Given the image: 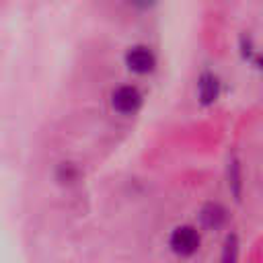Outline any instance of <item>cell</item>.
<instances>
[{"label":"cell","instance_id":"obj_1","mask_svg":"<svg viewBox=\"0 0 263 263\" xmlns=\"http://www.w3.org/2000/svg\"><path fill=\"white\" fill-rule=\"evenodd\" d=\"M171 249L177 253V255H193L199 247V234L193 226H177L171 234Z\"/></svg>","mask_w":263,"mask_h":263},{"label":"cell","instance_id":"obj_2","mask_svg":"<svg viewBox=\"0 0 263 263\" xmlns=\"http://www.w3.org/2000/svg\"><path fill=\"white\" fill-rule=\"evenodd\" d=\"M111 105L119 113H134L142 105V92L136 86H132V84H123V86L113 90Z\"/></svg>","mask_w":263,"mask_h":263},{"label":"cell","instance_id":"obj_3","mask_svg":"<svg viewBox=\"0 0 263 263\" xmlns=\"http://www.w3.org/2000/svg\"><path fill=\"white\" fill-rule=\"evenodd\" d=\"M125 64L132 72L136 74H148L156 66V58L150 47L146 45H136L125 53Z\"/></svg>","mask_w":263,"mask_h":263},{"label":"cell","instance_id":"obj_4","mask_svg":"<svg viewBox=\"0 0 263 263\" xmlns=\"http://www.w3.org/2000/svg\"><path fill=\"white\" fill-rule=\"evenodd\" d=\"M218 90H220L218 78L214 74H210V72L201 74V78H199V99H201V103L203 105L214 103L216 97H218Z\"/></svg>","mask_w":263,"mask_h":263},{"label":"cell","instance_id":"obj_5","mask_svg":"<svg viewBox=\"0 0 263 263\" xmlns=\"http://www.w3.org/2000/svg\"><path fill=\"white\" fill-rule=\"evenodd\" d=\"M201 222L208 228H218V226H222L226 222V210L220 203H208L201 210Z\"/></svg>","mask_w":263,"mask_h":263}]
</instances>
